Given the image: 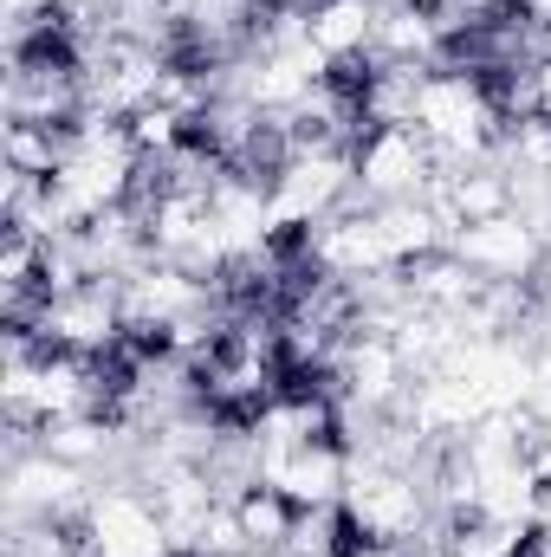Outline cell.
I'll list each match as a JSON object with an SVG mask.
<instances>
[{
    "mask_svg": "<svg viewBox=\"0 0 551 557\" xmlns=\"http://www.w3.org/2000/svg\"><path fill=\"white\" fill-rule=\"evenodd\" d=\"M351 162H357V195L364 201H421L434 188V175H441V149L421 137L415 124H403V131H364L357 149H351Z\"/></svg>",
    "mask_w": 551,
    "mask_h": 557,
    "instance_id": "cell-1",
    "label": "cell"
},
{
    "mask_svg": "<svg viewBox=\"0 0 551 557\" xmlns=\"http://www.w3.org/2000/svg\"><path fill=\"white\" fill-rule=\"evenodd\" d=\"M448 247H454L480 278H493V285H526V278L546 267V234H539L519 208L500 214V221H474V227H461Z\"/></svg>",
    "mask_w": 551,
    "mask_h": 557,
    "instance_id": "cell-2",
    "label": "cell"
},
{
    "mask_svg": "<svg viewBox=\"0 0 551 557\" xmlns=\"http://www.w3.org/2000/svg\"><path fill=\"white\" fill-rule=\"evenodd\" d=\"M260 480L279 486L298 512H318V506H344V486H351V447L344 441H311V447H267V467Z\"/></svg>",
    "mask_w": 551,
    "mask_h": 557,
    "instance_id": "cell-3",
    "label": "cell"
},
{
    "mask_svg": "<svg viewBox=\"0 0 551 557\" xmlns=\"http://www.w3.org/2000/svg\"><path fill=\"white\" fill-rule=\"evenodd\" d=\"M377 13H383V0H311L305 33L325 59H364V52H377Z\"/></svg>",
    "mask_w": 551,
    "mask_h": 557,
    "instance_id": "cell-4",
    "label": "cell"
},
{
    "mask_svg": "<svg viewBox=\"0 0 551 557\" xmlns=\"http://www.w3.org/2000/svg\"><path fill=\"white\" fill-rule=\"evenodd\" d=\"M234 506V519H241V539H247V552L254 557H285V545H292V532H298V506L279 493V486H247L241 499H228Z\"/></svg>",
    "mask_w": 551,
    "mask_h": 557,
    "instance_id": "cell-5",
    "label": "cell"
},
{
    "mask_svg": "<svg viewBox=\"0 0 551 557\" xmlns=\"http://www.w3.org/2000/svg\"><path fill=\"white\" fill-rule=\"evenodd\" d=\"M78 143L65 131H46V124H7V169L13 175H33V182H52L65 162H72Z\"/></svg>",
    "mask_w": 551,
    "mask_h": 557,
    "instance_id": "cell-6",
    "label": "cell"
},
{
    "mask_svg": "<svg viewBox=\"0 0 551 557\" xmlns=\"http://www.w3.org/2000/svg\"><path fill=\"white\" fill-rule=\"evenodd\" d=\"M526 460H532L539 486L551 493V421H539V428H532V441H526Z\"/></svg>",
    "mask_w": 551,
    "mask_h": 557,
    "instance_id": "cell-7",
    "label": "cell"
}]
</instances>
